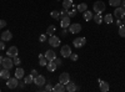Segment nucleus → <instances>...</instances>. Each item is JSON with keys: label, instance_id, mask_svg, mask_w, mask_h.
Returning a JSON list of instances; mask_svg holds the SVG:
<instances>
[{"label": "nucleus", "instance_id": "25", "mask_svg": "<svg viewBox=\"0 0 125 92\" xmlns=\"http://www.w3.org/2000/svg\"><path fill=\"white\" fill-rule=\"evenodd\" d=\"M24 82H25L26 85H31V84H33V82H34V77H33V75H28V76H25Z\"/></svg>", "mask_w": 125, "mask_h": 92}, {"label": "nucleus", "instance_id": "14", "mask_svg": "<svg viewBox=\"0 0 125 92\" xmlns=\"http://www.w3.org/2000/svg\"><path fill=\"white\" fill-rule=\"evenodd\" d=\"M13 39V34L9 31V30H6V31H4L1 34V40L3 41H10V40Z\"/></svg>", "mask_w": 125, "mask_h": 92}, {"label": "nucleus", "instance_id": "2", "mask_svg": "<svg viewBox=\"0 0 125 92\" xmlns=\"http://www.w3.org/2000/svg\"><path fill=\"white\" fill-rule=\"evenodd\" d=\"M6 86H8V88H10V90L16 88V87L19 86L18 78H16V77H9V78L6 80Z\"/></svg>", "mask_w": 125, "mask_h": 92}, {"label": "nucleus", "instance_id": "45", "mask_svg": "<svg viewBox=\"0 0 125 92\" xmlns=\"http://www.w3.org/2000/svg\"><path fill=\"white\" fill-rule=\"evenodd\" d=\"M3 59H4L3 56H0V65H1V62H3Z\"/></svg>", "mask_w": 125, "mask_h": 92}, {"label": "nucleus", "instance_id": "13", "mask_svg": "<svg viewBox=\"0 0 125 92\" xmlns=\"http://www.w3.org/2000/svg\"><path fill=\"white\" fill-rule=\"evenodd\" d=\"M44 56H45V59H46L48 61H54V60L56 59V55H55V52H54L53 50H48Z\"/></svg>", "mask_w": 125, "mask_h": 92}, {"label": "nucleus", "instance_id": "38", "mask_svg": "<svg viewBox=\"0 0 125 92\" xmlns=\"http://www.w3.org/2000/svg\"><path fill=\"white\" fill-rule=\"evenodd\" d=\"M5 26H6V21L5 20H0V29H3Z\"/></svg>", "mask_w": 125, "mask_h": 92}, {"label": "nucleus", "instance_id": "16", "mask_svg": "<svg viewBox=\"0 0 125 92\" xmlns=\"http://www.w3.org/2000/svg\"><path fill=\"white\" fill-rule=\"evenodd\" d=\"M64 91H66V87H65L64 84L59 82L54 86V92H64Z\"/></svg>", "mask_w": 125, "mask_h": 92}, {"label": "nucleus", "instance_id": "33", "mask_svg": "<svg viewBox=\"0 0 125 92\" xmlns=\"http://www.w3.org/2000/svg\"><path fill=\"white\" fill-rule=\"evenodd\" d=\"M68 11H69L68 9H65V8H62V10H61V11H60V17H62V16H66V15H68Z\"/></svg>", "mask_w": 125, "mask_h": 92}, {"label": "nucleus", "instance_id": "26", "mask_svg": "<svg viewBox=\"0 0 125 92\" xmlns=\"http://www.w3.org/2000/svg\"><path fill=\"white\" fill-rule=\"evenodd\" d=\"M93 20L95 21V24H101L103 23V17H101L100 14H95V15L93 16Z\"/></svg>", "mask_w": 125, "mask_h": 92}, {"label": "nucleus", "instance_id": "23", "mask_svg": "<svg viewBox=\"0 0 125 92\" xmlns=\"http://www.w3.org/2000/svg\"><path fill=\"white\" fill-rule=\"evenodd\" d=\"M48 62H49V61L45 59V56L39 55V65H40V66H46V65H48Z\"/></svg>", "mask_w": 125, "mask_h": 92}, {"label": "nucleus", "instance_id": "46", "mask_svg": "<svg viewBox=\"0 0 125 92\" xmlns=\"http://www.w3.org/2000/svg\"><path fill=\"white\" fill-rule=\"evenodd\" d=\"M123 21H124V24H125V16L123 17Z\"/></svg>", "mask_w": 125, "mask_h": 92}, {"label": "nucleus", "instance_id": "7", "mask_svg": "<svg viewBox=\"0 0 125 92\" xmlns=\"http://www.w3.org/2000/svg\"><path fill=\"white\" fill-rule=\"evenodd\" d=\"M113 15L115 16L116 19H123V17L125 16V10H124V8H123V6H118V8L115 9V11H114Z\"/></svg>", "mask_w": 125, "mask_h": 92}, {"label": "nucleus", "instance_id": "42", "mask_svg": "<svg viewBox=\"0 0 125 92\" xmlns=\"http://www.w3.org/2000/svg\"><path fill=\"white\" fill-rule=\"evenodd\" d=\"M61 34H62V36H65V35L68 34V31H66V29H62V31H61Z\"/></svg>", "mask_w": 125, "mask_h": 92}, {"label": "nucleus", "instance_id": "50", "mask_svg": "<svg viewBox=\"0 0 125 92\" xmlns=\"http://www.w3.org/2000/svg\"><path fill=\"white\" fill-rule=\"evenodd\" d=\"M0 91H1V90H0Z\"/></svg>", "mask_w": 125, "mask_h": 92}, {"label": "nucleus", "instance_id": "21", "mask_svg": "<svg viewBox=\"0 0 125 92\" xmlns=\"http://www.w3.org/2000/svg\"><path fill=\"white\" fill-rule=\"evenodd\" d=\"M24 68H21V67H18L16 70H15V77L16 78H23L24 77Z\"/></svg>", "mask_w": 125, "mask_h": 92}, {"label": "nucleus", "instance_id": "34", "mask_svg": "<svg viewBox=\"0 0 125 92\" xmlns=\"http://www.w3.org/2000/svg\"><path fill=\"white\" fill-rule=\"evenodd\" d=\"M44 91H46V92L54 91V86H51V85H46V86H45V88H44Z\"/></svg>", "mask_w": 125, "mask_h": 92}, {"label": "nucleus", "instance_id": "44", "mask_svg": "<svg viewBox=\"0 0 125 92\" xmlns=\"http://www.w3.org/2000/svg\"><path fill=\"white\" fill-rule=\"evenodd\" d=\"M121 6L124 8V10H125V0H123V3H121Z\"/></svg>", "mask_w": 125, "mask_h": 92}, {"label": "nucleus", "instance_id": "15", "mask_svg": "<svg viewBox=\"0 0 125 92\" xmlns=\"http://www.w3.org/2000/svg\"><path fill=\"white\" fill-rule=\"evenodd\" d=\"M99 84H100V91H103V92H108L109 91V84L106 82V81H101V80H99Z\"/></svg>", "mask_w": 125, "mask_h": 92}, {"label": "nucleus", "instance_id": "18", "mask_svg": "<svg viewBox=\"0 0 125 92\" xmlns=\"http://www.w3.org/2000/svg\"><path fill=\"white\" fill-rule=\"evenodd\" d=\"M78 90V87H76V85L74 84V82H69L66 84V91L68 92H74V91H76Z\"/></svg>", "mask_w": 125, "mask_h": 92}, {"label": "nucleus", "instance_id": "9", "mask_svg": "<svg viewBox=\"0 0 125 92\" xmlns=\"http://www.w3.org/2000/svg\"><path fill=\"white\" fill-rule=\"evenodd\" d=\"M69 81H70V75H69L68 72H61V74H60V76H59V82L66 85Z\"/></svg>", "mask_w": 125, "mask_h": 92}, {"label": "nucleus", "instance_id": "40", "mask_svg": "<svg viewBox=\"0 0 125 92\" xmlns=\"http://www.w3.org/2000/svg\"><path fill=\"white\" fill-rule=\"evenodd\" d=\"M121 23H123V19H118V20H116V25H118V26H121V25H123Z\"/></svg>", "mask_w": 125, "mask_h": 92}, {"label": "nucleus", "instance_id": "24", "mask_svg": "<svg viewBox=\"0 0 125 92\" xmlns=\"http://www.w3.org/2000/svg\"><path fill=\"white\" fill-rule=\"evenodd\" d=\"M83 14H84V19H85V21H90V20L93 19V13L91 11H89V10H86V11H84V13H83Z\"/></svg>", "mask_w": 125, "mask_h": 92}, {"label": "nucleus", "instance_id": "11", "mask_svg": "<svg viewBox=\"0 0 125 92\" xmlns=\"http://www.w3.org/2000/svg\"><path fill=\"white\" fill-rule=\"evenodd\" d=\"M18 52H19L18 47H16V46H11V47L6 51V56H8V57H15V56H18Z\"/></svg>", "mask_w": 125, "mask_h": 92}, {"label": "nucleus", "instance_id": "43", "mask_svg": "<svg viewBox=\"0 0 125 92\" xmlns=\"http://www.w3.org/2000/svg\"><path fill=\"white\" fill-rule=\"evenodd\" d=\"M24 84H25V82H19V86L21 87V88H24Z\"/></svg>", "mask_w": 125, "mask_h": 92}, {"label": "nucleus", "instance_id": "41", "mask_svg": "<svg viewBox=\"0 0 125 92\" xmlns=\"http://www.w3.org/2000/svg\"><path fill=\"white\" fill-rule=\"evenodd\" d=\"M5 49V44H3V40L0 41V50H4Z\"/></svg>", "mask_w": 125, "mask_h": 92}, {"label": "nucleus", "instance_id": "31", "mask_svg": "<svg viewBox=\"0 0 125 92\" xmlns=\"http://www.w3.org/2000/svg\"><path fill=\"white\" fill-rule=\"evenodd\" d=\"M50 15H51V17H54V19H60V13L56 11V10H53V11L50 13Z\"/></svg>", "mask_w": 125, "mask_h": 92}, {"label": "nucleus", "instance_id": "10", "mask_svg": "<svg viewBox=\"0 0 125 92\" xmlns=\"http://www.w3.org/2000/svg\"><path fill=\"white\" fill-rule=\"evenodd\" d=\"M34 84L36 86H44L45 85V77L43 75H38L34 77Z\"/></svg>", "mask_w": 125, "mask_h": 92}, {"label": "nucleus", "instance_id": "4", "mask_svg": "<svg viewBox=\"0 0 125 92\" xmlns=\"http://www.w3.org/2000/svg\"><path fill=\"white\" fill-rule=\"evenodd\" d=\"M1 65H3V68H8V70H10V68H13L14 62H13L11 57H4V59H3Z\"/></svg>", "mask_w": 125, "mask_h": 92}, {"label": "nucleus", "instance_id": "37", "mask_svg": "<svg viewBox=\"0 0 125 92\" xmlns=\"http://www.w3.org/2000/svg\"><path fill=\"white\" fill-rule=\"evenodd\" d=\"M39 40H40V42H44V41H46V35H40V37H39Z\"/></svg>", "mask_w": 125, "mask_h": 92}, {"label": "nucleus", "instance_id": "22", "mask_svg": "<svg viewBox=\"0 0 125 92\" xmlns=\"http://www.w3.org/2000/svg\"><path fill=\"white\" fill-rule=\"evenodd\" d=\"M76 9H78V11H80V13H84V11H86V10H88V4H85V3H81V4H79V5L76 6Z\"/></svg>", "mask_w": 125, "mask_h": 92}, {"label": "nucleus", "instance_id": "8", "mask_svg": "<svg viewBox=\"0 0 125 92\" xmlns=\"http://www.w3.org/2000/svg\"><path fill=\"white\" fill-rule=\"evenodd\" d=\"M49 44L53 46V47H58L60 45V39L58 36H55V35H51L49 37Z\"/></svg>", "mask_w": 125, "mask_h": 92}, {"label": "nucleus", "instance_id": "17", "mask_svg": "<svg viewBox=\"0 0 125 92\" xmlns=\"http://www.w3.org/2000/svg\"><path fill=\"white\" fill-rule=\"evenodd\" d=\"M46 68H48L49 72H54V71L58 68V66H56V64L54 62V61H49L48 65H46Z\"/></svg>", "mask_w": 125, "mask_h": 92}, {"label": "nucleus", "instance_id": "49", "mask_svg": "<svg viewBox=\"0 0 125 92\" xmlns=\"http://www.w3.org/2000/svg\"><path fill=\"white\" fill-rule=\"evenodd\" d=\"M121 1H123V0H121Z\"/></svg>", "mask_w": 125, "mask_h": 92}, {"label": "nucleus", "instance_id": "48", "mask_svg": "<svg viewBox=\"0 0 125 92\" xmlns=\"http://www.w3.org/2000/svg\"><path fill=\"white\" fill-rule=\"evenodd\" d=\"M56 1H59V0H56Z\"/></svg>", "mask_w": 125, "mask_h": 92}, {"label": "nucleus", "instance_id": "6", "mask_svg": "<svg viewBox=\"0 0 125 92\" xmlns=\"http://www.w3.org/2000/svg\"><path fill=\"white\" fill-rule=\"evenodd\" d=\"M60 54H61L62 57H70V55H71V49H70V46H69V45H64V46L60 49Z\"/></svg>", "mask_w": 125, "mask_h": 92}, {"label": "nucleus", "instance_id": "28", "mask_svg": "<svg viewBox=\"0 0 125 92\" xmlns=\"http://www.w3.org/2000/svg\"><path fill=\"white\" fill-rule=\"evenodd\" d=\"M109 4H110V6L118 8L121 5V0H109Z\"/></svg>", "mask_w": 125, "mask_h": 92}, {"label": "nucleus", "instance_id": "30", "mask_svg": "<svg viewBox=\"0 0 125 92\" xmlns=\"http://www.w3.org/2000/svg\"><path fill=\"white\" fill-rule=\"evenodd\" d=\"M119 35H120L121 37H125V25L119 26Z\"/></svg>", "mask_w": 125, "mask_h": 92}, {"label": "nucleus", "instance_id": "39", "mask_svg": "<svg viewBox=\"0 0 125 92\" xmlns=\"http://www.w3.org/2000/svg\"><path fill=\"white\" fill-rule=\"evenodd\" d=\"M31 75H33V77H35V76H38V71L36 70H31Z\"/></svg>", "mask_w": 125, "mask_h": 92}, {"label": "nucleus", "instance_id": "20", "mask_svg": "<svg viewBox=\"0 0 125 92\" xmlns=\"http://www.w3.org/2000/svg\"><path fill=\"white\" fill-rule=\"evenodd\" d=\"M114 15L113 14H106L105 16H104V23H105V24H113L114 23V17H113Z\"/></svg>", "mask_w": 125, "mask_h": 92}, {"label": "nucleus", "instance_id": "27", "mask_svg": "<svg viewBox=\"0 0 125 92\" xmlns=\"http://www.w3.org/2000/svg\"><path fill=\"white\" fill-rule=\"evenodd\" d=\"M71 6H73V0H64V1H62V8L69 10Z\"/></svg>", "mask_w": 125, "mask_h": 92}, {"label": "nucleus", "instance_id": "47", "mask_svg": "<svg viewBox=\"0 0 125 92\" xmlns=\"http://www.w3.org/2000/svg\"><path fill=\"white\" fill-rule=\"evenodd\" d=\"M0 39H1V34H0Z\"/></svg>", "mask_w": 125, "mask_h": 92}, {"label": "nucleus", "instance_id": "1", "mask_svg": "<svg viewBox=\"0 0 125 92\" xmlns=\"http://www.w3.org/2000/svg\"><path fill=\"white\" fill-rule=\"evenodd\" d=\"M93 10L95 14H101L104 10H105V4H104V1H96L93 6Z\"/></svg>", "mask_w": 125, "mask_h": 92}, {"label": "nucleus", "instance_id": "35", "mask_svg": "<svg viewBox=\"0 0 125 92\" xmlns=\"http://www.w3.org/2000/svg\"><path fill=\"white\" fill-rule=\"evenodd\" d=\"M78 59H79V56H78L76 54H71V55H70V60H71V61H76Z\"/></svg>", "mask_w": 125, "mask_h": 92}, {"label": "nucleus", "instance_id": "29", "mask_svg": "<svg viewBox=\"0 0 125 92\" xmlns=\"http://www.w3.org/2000/svg\"><path fill=\"white\" fill-rule=\"evenodd\" d=\"M55 30H56V27H55L54 25H50V26H49V27L46 29V34L51 36V35H53V34L55 33Z\"/></svg>", "mask_w": 125, "mask_h": 92}, {"label": "nucleus", "instance_id": "12", "mask_svg": "<svg viewBox=\"0 0 125 92\" xmlns=\"http://www.w3.org/2000/svg\"><path fill=\"white\" fill-rule=\"evenodd\" d=\"M70 24H71V23H70V17H69L68 15L61 17V21H60V26H61V29H66V27H69Z\"/></svg>", "mask_w": 125, "mask_h": 92}, {"label": "nucleus", "instance_id": "19", "mask_svg": "<svg viewBox=\"0 0 125 92\" xmlns=\"http://www.w3.org/2000/svg\"><path fill=\"white\" fill-rule=\"evenodd\" d=\"M10 77V72L8 68H3L1 71H0V78H4V80H8Z\"/></svg>", "mask_w": 125, "mask_h": 92}, {"label": "nucleus", "instance_id": "36", "mask_svg": "<svg viewBox=\"0 0 125 92\" xmlns=\"http://www.w3.org/2000/svg\"><path fill=\"white\" fill-rule=\"evenodd\" d=\"M54 62H55V64H56V66H58V67H59V66H61V65H62V64H61V59H59V57H56V59H55V60H54Z\"/></svg>", "mask_w": 125, "mask_h": 92}, {"label": "nucleus", "instance_id": "32", "mask_svg": "<svg viewBox=\"0 0 125 92\" xmlns=\"http://www.w3.org/2000/svg\"><path fill=\"white\" fill-rule=\"evenodd\" d=\"M13 62H14L15 66H19L20 64H21V60H20L18 56H15V57H13Z\"/></svg>", "mask_w": 125, "mask_h": 92}, {"label": "nucleus", "instance_id": "3", "mask_svg": "<svg viewBox=\"0 0 125 92\" xmlns=\"http://www.w3.org/2000/svg\"><path fill=\"white\" fill-rule=\"evenodd\" d=\"M69 31L71 34H79L81 31V25L79 23H74V24H70L69 25Z\"/></svg>", "mask_w": 125, "mask_h": 92}, {"label": "nucleus", "instance_id": "5", "mask_svg": "<svg viewBox=\"0 0 125 92\" xmlns=\"http://www.w3.org/2000/svg\"><path fill=\"white\" fill-rule=\"evenodd\" d=\"M85 44H86V39L85 37H76V39H74V41H73V45H74L76 49H80Z\"/></svg>", "mask_w": 125, "mask_h": 92}]
</instances>
